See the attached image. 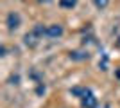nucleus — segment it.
Returning <instances> with one entry per match:
<instances>
[{
    "label": "nucleus",
    "mask_w": 120,
    "mask_h": 108,
    "mask_svg": "<svg viewBox=\"0 0 120 108\" xmlns=\"http://www.w3.org/2000/svg\"><path fill=\"white\" fill-rule=\"evenodd\" d=\"M116 45H118V47H120V38H118V41H116Z\"/></svg>",
    "instance_id": "obj_10"
},
{
    "label": "nucleus",
    "mask_w": 120,
    "mask_h": 108,
    "mask_svg": "<svg viewBox=\"0 0 120 108\" xmlns=\"http://www.w3.org/2000/svg\"><path fill=\"white\" fill-rule=\"evenodd\" d=\"M20 24H22L20 15H18L16 11H11L9 15H7V18H5V25H7V29L13 32V31H16V29L20 27Z\"/></svg>",
    "instance_id": "obj_2"
},
{
    "label": "nucleus",
    "mask_w": 120,
    "mask_h": 108,
    "mask_svg": "<svg viewBox=\"0 0 120 108\" xmlns=\"http://www.w3.org/2000/svg\"><path fill=\"white\" fill-rule=\"evenodd\" d=\"M61 34H63V25H61V24H52V25H47L45 36H49V38H59Z\"/></svg>",
    "instance_id": "obj_4"
},
{
    "label": "nucleus",
    "mask_w": 120,
    "mask_h": 108,
    "mask_svg": "<svg viewBox=\"0 0 120 108\" xmlns=\"http://www.w3.org/2000/svg\"><path fill=\"white\" fill-rule=\"evenodd\" d=\"M93 4H95L97 9H106L108 4H109V0H93Z\"/></svg>",
    "instance_id": "obj_7"
},
{
    "label": "nucleus",
    "mask_w": 120,
    "mask_h": 108,
    "mask_svg": "<svg viewBox=\"0 0 120 108\" xmlns=\"http://www.w3.org/2000/svg\"><path fill=\"white\" fill-rule=\"evenodd\" d=\"M81 104H82V108H97V97L93 96V92H91L90 88L81 97Z\"/></svg>",
    "instance_id": "obj_3"
},
{
    "label": "nucleus",
    "mask_w": 120,
    "mask_h": 108,
    "mask_svg": "<svg viewBox=\"0 0 120 108\" xmlns=\"http://www.w3.org/2000/svg\"><path fill=\"white\" fill-rule=\"evenodd\" d=\"M70 58H72V60H77V61H81V60H88V58H90V54H88V52L74 51V52H70Z\"/></svg>",
    "instance_id": "obj_5"
},
{
    "label": "nucleus",
    "mask_w": 120,
    "mask_h": 108,
    "mask_svg": "<svg viewBox=\"0 0 120 108\" xmlns=\"http://www.w3.org/2000/svg\"><path fill=\"white\" fill-rule=\"evenodd\" d=\"M61 7H74L75 4H77V0H59Z\"/></svg>",
    "instance_id": "obj_8"
},
{
    "label": "nucleus",
    "mask_w": 120,
    "mask_h": 108,
    "mask_svg": "<svg viewBox=\"0 0 120 108\" xmlns=\"http://www.w3.org/2000/svg\"><path fill=\"white\" fill-rule=\"evenodd\" d=\"M38 2H41V4H43V2H45V4H47V2H50V0H38Z\"/></svg>",
    "instance_id": "obj_9"
},
{
    "label": "nucleus",
    "mask_w": 120,
    "mask_h": 108,
    "mask_svg": "<svg viewBox=\"0 0 120 108\" xmlns=\"http://www.w3.org/2000/svg\"><path fill=\"white\" fill-rule=\"evenodd\" d=\"M86 90H88L86 87H75V88H72V94L77 96V97H82V96L86 94Z\"/></svg>",
    "instance_id": "obj_6"
},
{
    "label": "nucleus",
    "mask_w": 120,
    "mask_h": 108,
    "mask_svg": "<svg viewBox=\"0 0 120 108\" xmlns=\"http://www.w3.org/2000/svg\"><path fill=\"white\" fill-rule=\"evenodd\" d=\"M45 29L47 27H43L41 24H36L34 25V29L30 32H27V34L23 36V43L27 47H30V49H34L38 43H40V40H41V36L45 34Z\"/></svg>",
    "instance_id": "obj_1"
}]
</instances>
